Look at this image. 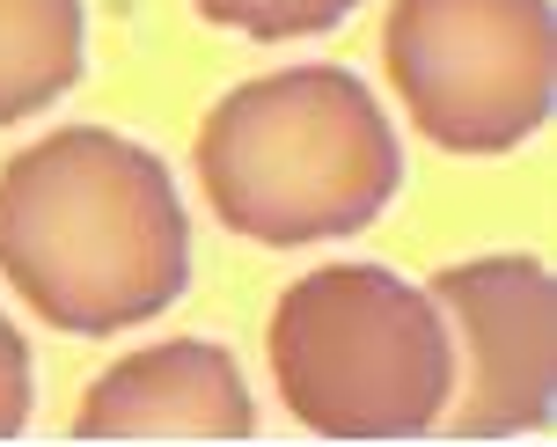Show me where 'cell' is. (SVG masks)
I'll return each instance as SVG.
<instances>
[{
  "label": "cell",
  "mask_w": 557,
  "mask_h": 447,
  "mask_svg": "<svg viewBox=\"0 0 557 447\" xmlns=\"http://www.w3.org/2000/svg\"><path fill=\"white\" fill-rule=\"evenodd\" d=\"M29 403H37V389H29V345H23V331L0 315V440L29 425Z\"/></svg>",
  "instance_id": "obj_9"
},
{
  "label": "cell",
  "mask_w": 557,
  "mask_h": 447,
  "mask_svg": "<svg viewBox=\"0 0 557 447\" xmlns=\"http://www.w3.org/2000/svg\"><path fill=\"white\" fill-rule=\"evenodd\" d=\"M0 280L52 331L111 337L191 286V213L147 154L103 125H59L0 169Z\"/></svg>",
  "instance_id": "obj_1"
},
{
  "label": "cell",
  "mask_w": 557,
  "mask_h": 447,
  "mask_svg": "<svg viewBox=\"0 0 557 447\" xmlns=\"http://www.w3.org/2000/svg\"><path fill=\"white\" fill-rule=\"evenodd\" d=\"M74 433L82 440H250L257 403L227 345L169 337L96 374V389L74 411Z\"/></svg>",
  "instance_id": "obj_6"
},
{
  "label": "cell",
  "mask_w": 557,
  "mask_h": 447,
  "mask_svg": "<svg viewBox=\"0 0 557 447\" xmlns=\"http://www.w3.org/2000/svg\"><path fill=\"white\" fill-rule=\"evenodd\" d=\"M272 382L323 440H418L441 425L455 345L425 286L382 264H323L272 308Z\"/></svg>",
  "instance_id": "obj_3"
},
{
  "label": "cell",
  "mask_w": 557,
  "mask_h": 447,
  "mask_svg": "<svg viewBox=\"0 0 557 447\" xmlns=\"http://www.w3.org/2000/svg\"><path fill=\"white\" fill-rule=\"evenodd\" d=\"M455 345V382L441 403V433L455 440H513L543 433L557 403V323L550 272L535 257H470L425 286Z\"/></svg>",
  "instance_id": "obj_5"
},
{
  "label": "cell",
  "mask_w": 557,
  "mask_h": 447,
  "mask_svg": "<svg viewBox=\"0 0 557 447\" xmlns=\"http://www.w3.org/2000/svg\"><path fill=\"white\" fill-rule=\"evenodd\" d=\"M360 0H198V15L221 29H243L257 45H286V37H323L352 15Z\"/></svg>",
  "instance_id": "obj_8"
},
{
  "label": "cell",
  "mask_w": 557,
  "mask_h": 447,
  "mask_svg": "<svg viewBox=\"0 0 557 447\" xmlns=\"http://www.w3.org/2000/svg\"><path fill=\"white\" fill-rule=\"evenodd\" d=\"M382 59L411 125L447 154H506L557 103L550 0H389Z\"/></svg>",
  "instance_id": "obj_4"
},
{
  "label": "cell",
  "mask_w": 557,
  "mask_h": 447,
  "mask_svg": "<svg viewBox=\"0 0 557 447\" xmlns=\"http://www.w3.org/2000/svg\"><path fill=\"white\" fill-rule=\"evenodd\" d=\"M88 15L82 0H0V125L37 117L82 82Z\"/></svg>",
  "instance_id": "obj_7"
},
{
  "label": "cell",
  "mask_w": 557,
  "mask_h": 447,
  "mask_svg": "<svg viewBox=\"0 0 557 447\" xmlns=\"http://www.w3.org/2000/svg\"><path fill=\"white\" fill-rule=\"evenodd\" d=\"M198 184L235 235L301 250L360 235L404 184L374 88L345 66H286L243 82L198 125Z\"/></svg>",
  "instance_id": "obj_2"
}]
</instances>
